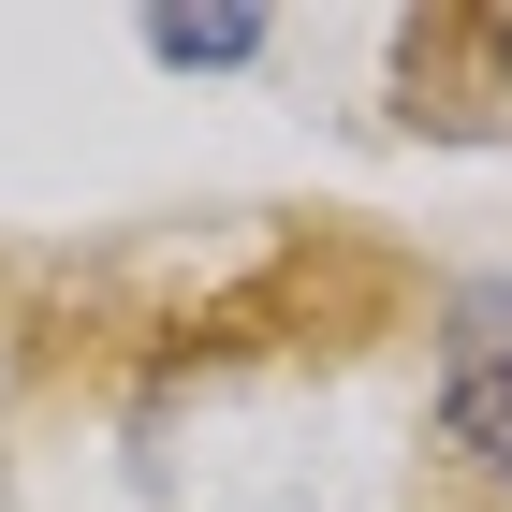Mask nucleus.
I'll use <instances>...</instances> for the list:
<instances>
[{
    "instance_id": "1",
    "label": "nucleus",
    "mask_w": 512,
    "mask_h": 512,
    "mask_svg": "<svg viewBox=\"0 0 512 512\" xmlns=\"http://www.w3.org/2000/svg\"><path fill=\"white\" fill-rule=\"evenodd\" d=\"M454 439L512 483V293H483L469 337H454Z\"/></svg>"
},
{
    "instance_id": "2",
    "label": "nucleus",
    "mask_w": 512,
    "mask_h": 512,
    "mask_svg": "<svg viewBox=\"0 0 512 512\" xmlns=\"http://www.w3.org/2000/svg\"><path fill=\"white\" fill-rule=\"evenodd\" d=\"M161 59H176V74H220V59H249V44H264V30H249V15H161Z\"/></svg>"
}]
</instances>
